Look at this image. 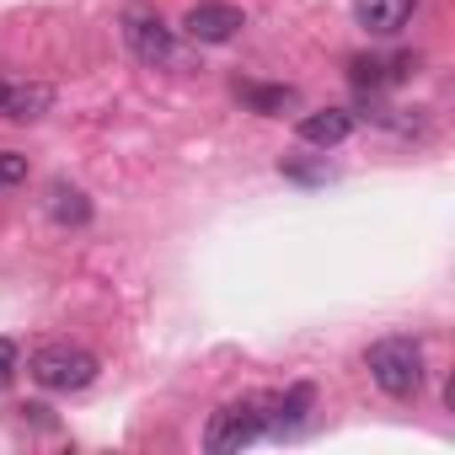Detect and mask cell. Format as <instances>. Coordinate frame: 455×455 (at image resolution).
I'll use <instances>...</instances> for the list:
<instances>
[{
    "mask_svg": "<svg viewBox=\"0 0 455 455\" xmlns=\"http://www.w3.org/2000/svg\"><path fill=\"white\" fill-rule=\"evenodd\" d=\"M364 370H370V380H375L386 396L407 402V396L423 391V375H428L423 343H418V338H375V343L364 348Z\"/></svg>",
    "mask_w": 455,
    "mask_h": 455,
    "instance_id": "obj_1",
    "label": "cell"
},
{
    "mask_svg": "<svg viewBox=\"0 0 455 455\" xmlns=\"http://www.w3.org/2000/svg\"><path fill=\"white\" fill-rule=\"evenodd\" d=\"M268 434V402L263 396H242V402H225L220 412H209V428H204V450L209 455H231V450H247Z\"/></svg>",
    "mask_w": 455,
    "mask_h": 455,
    "instance_id": "obj_2",
    "label": "cell"
},
{
    "mask_svg": "<svg viewBox=\"0 0 455 455\" xmlns=\"http://www.w3.org/2000/svg\"><path fill=\"white\" fill-rule=\"evenodd\" d=\"M28 370H33V380H38L44 391H86L102 364H97V354L81 348V343H44Z\"/></svg>",
    "mask_w": 455,
    "mask_h": 455,
    "instance_id": "obj_3",
    "label": "cell"
},
{
    "mask_svg": "<svg viewBox=\"0 0 455 455\" xmlns=\"http://www.w3.org/2000/svg\"><path fill=\"white\" fill-rule=\"evenodd\" d=\"M118 28H124V44H129V54H134L140 65H172V60H177V33L161 22V12H150V6H124Z\"/></svg>",
    "mask_w": 455,
    "mask_h": 455,
    "instance_id": "obj_4",
    "label": "cell"
},
{
    "mask_svg": "<svg viewBox=\"0 0 455 455\" xmlns=\"http://www.w3.org/2000/svg\"><path fill=\"white\" fill-rule=\"evenodd\" d=\"M247 28V12L231 6V0H198V6L182 17V33L193 44H231Z\"/></svg>",
    "mask_w": 455,
    "mask_h": 455,
    "instance_id": "obj_5",
    "label": "cell"
},
{
    "mask_svg": "<svg viewBox=\"0 0 455 455\" xmlns=\"http://www.w3.org/2000/svg\"><path fill=\"white\" fill-rule=\"evenodd\" d=\"M49 108H54V86H49V81H17V76L0 70V118H12V124H38Z\"/></svg>",
    "mask_w": 455,
    "mask_h": 455,
    "instance_id": "obj_6",
    "label": "cell"
},
{
    "mask_svg": "<svg viewBox=\"0 0 455 455\" xmlns=\"http://www.w3.org/2000/svg\"><path fill=\"white\" fill-rule=\"evenodd\" d=\"M412 65H418L412 54H359V60L348 65V81H354L359 92H380V86H396Z\"/></svg>",
    "mask_w": 455,
    "mask_h": 455,
    "instance_id": "obj_7",
    "label": "cell"
},
{
    "mask_svg": "<svg viewBox=\"0 0 455 455\" xmlns=\"http://www.w3.org/2000/svg\"><path fill=\"white\" fill-rule=\"evenodd\" d=\"M354 113L348 108H316V113H306L300 124H295V134L306 140V145H316V150H332V145H343L348 134H354Z\"/></svg>",
    "mask_w": 455,
    "mask_h": 455,
    "instance_id": "obj_8",
    "label": "cell"
},
{
    "mask_svg": "<svg viewBox=\"0 0 455 455\" xmlns=\"http://www.w3.org/2000/svg\"><path fill=\"white\" fill-rule=\"evenodd\" d=\"M412 12H418V0H354L359 28H364V33H375V38L402 33V28L412 22Z\"/></svg>",
    "mask_w": 455,
    "mask_h": 455,
    "instance_id": "obj_9",
    "label": "cell"
},
{
    "mask_svg": "<svg viewBox=\"0 0 455 455\" xmlns=\"http://www.w3.org/2000/svg\"><path fill=\"white\" fill-rule=\"evenodd\" d=\"M44 209H49L54 225H86V220H92V198H86L76 182H49Z\"/></svg>",
    "mask_w": 455,
    "mask_h": 455,
    "instance_id": "obj_10",
    "label": "cell"
},
{
    "mask_svg": "<svg viewBox=\"0 0 455 455\" xmlns=\"http://www.w3.org/2000/svg\"><path fill=\"white\" fill-rule=\"evenodd\" d=\"M311 402H316V391H311V386H290L284 396H274V402H268V434H274V428H279V434H284V428H295V423L311 412Z\"/></svg>",
    "mask_w": 455,
    "mask_h": 455,
    "instance_id": "obj_11",
    "label": "cell"
},
{
    "mask_svg": "<svg viewBox=\"0 0 455 455\" xmlns=\"http://www.w3.org/2000/svg\"><path fill=\"white\" fill-rule=\"evenodd\" d=\"M236 97L252 108V113H284L295 102V86H252V81H236Z\"/></svg>",
    "mask_w": 455,
    "mask_h": 455,
    "instance_id": "obj_12",
    "label": "cell"
},
{
    "mask_svg": "<svg viewBox=\"0 0 455 455\" xmlns=\"http://www.w3.org/2000/svg\"><path fill=\"white\" fill-rule=\"evenodd\" d=\"M22 182H28V156L0 150V193H12V188H22Z\"/></svg>",
    "mask_w": 455,
    "mask_h": 455,
    "instance_id": "obj_13",
    "label": "cell"
},
{
    "mask_svg": "<svg viewBox=\"0 0 455 455\" xmlns=\"http://www.w3.org/2000/svg\"><path fill=\"white\" fill-rule=\"evenodd\" d=\"M17 364H22V348L12 343V338H0V391L12 386V375H17Z\"/></svg>",
    "mask_w": 455,
    "mask_h": 455,
    "instance_id": "obj_14",
    "label": "cell"
}]
</instances>
